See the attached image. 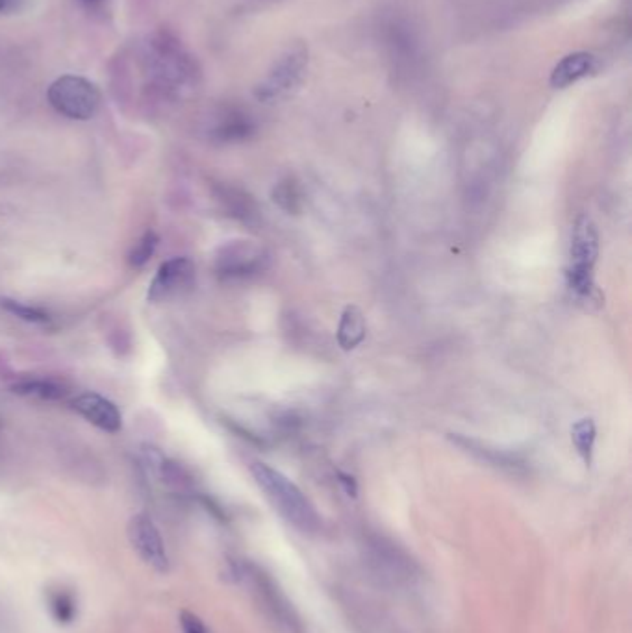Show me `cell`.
<instances>
[{"mask_svg": "<svg viewBox=\"0 0 632 633\" xmlns=\"http://www.w3.org/2000/svg\"><path fill=\"white\" fill-rule=\"evenodd\" d=\"M251 473L260 485V489L268 496L273 508L297 529L305 533H314L321 526V517L316 511L310 498L298 489L289 478L280 471L265 463H252Z\"/></svg>", "mask_w": 632, "mask_h": 633, "instance_id": "1", "label": "cell"}, {"mask_svg": "<svg viewBox=\"0 0 632 633\" xmlns=\"http://www.w3.org/2000/svg\"><path fill=\"white\" fill-rule=\"evenodd\" d=\"M599 256V231L588 215H581L573 228L570 249L568 285L579 298H590L593 293V265Z\"/></svg>", "mask_w": 632, "mask_h": 633, "instance_id": "2", "label": "cell"}, {"mask_svg": "<svg viewBox=\"0 0 632 633\" xmlns=\"http://www.w3.org/2000/svg\"><path fill=\"white\" fill-rule=\"evenodd\" d=\"M50 106L69 119L89 121L101 106L96 86L82 77H61L49 87Z\"/></svg>", "mask_w": 632, "mask_h": 633, "instance_id": "3", "label": "cell"}, {"mask_svg": "<svg viewBox=\"0 0 632 633\" xmlns=\"http://www.w3.org/2000/svg\"><path fill=\"white\" fill-rule=\"evenodd\" d=\"M308 67V50L305 47L289 49L268 73L258 87L256 96L261 103H277L291 96L298 86L303 84L305 73Z\"/></svg>", "mask_w": 632, "mask_h": 633, "instance_id": "4", "label": "cell"}, {"mask_svg": "<svg viewBox=\"0 0 632 633\" xmlns=\"http://www.w3.org/2000/svg\"><path fill=\"white\" fill-rule=\"evenodd\" d=\"M271 263L270 252L252 241H230L215 254V273L223 280H247L261 275Z\"/></svg>", "mask_w": 632, "mask_h": 633, "instance_id": "5", "label": "cell"}, {"mask_svg": "<svg viewBox=\"0 0 632 633\" xmlns=\"http://www.w3.org/2000/svg\"><path fill=\"white\" fill-rule=\"evenodd\" d=\"M128 539L130 545L138 552V556L149 566H152L156 573L169 571L168 550H165L160 529L156 528L151 517L143 513L132 517L128 522Z\"/></svg>", "mask_w": 632, "mask_h": 633, "instance_id": "6", "label": "cell"}, {"mask_svg": "<svg viewBox=\"0 0 632 633\" xmlns=\"http://www.w3.org/2000/svg\"><path fill=\"white\" fill-rule=\"evenodd\" d=\"M195 278V265L189 258H171L163 261L149 285V303H163L188 289Z\"/></svg>", "mask_w": 632, "mask_h": 633, "instance_id": "7", "label": "cell"}, {"mask_svg": "<svg viewBox=\"0 0 632 633\" xmlns=\"http://www.w3.org/2000/svg\"><path fill=\"white\" fill-rule=\"evenodd\" d=\"M71 408L95 428L117 433L123 428V415L110 398L98 393H82L71 400Z\"/></svg>", "mask_w": 632, "mask_h": 633, "instance_id": "8", "label": "cell"}, {"mask_svg": "<svg viewBox=\"0 0 632 633\" xmlns=\"http://www.w3.org/2000/svg\"><path fill=\"white\" fill-rule=\"evenodd\" d=\"M373 547H375L373 563L377 566V573L382 574V578L389 580L395 585L408 582L412 578L414 574L412 563L405 554L393 550L391 545H384V543H377Z\"/></svg>", "mask_w": 632, "mask_h": 633, "instance_id": "9", "label": "cell"}, {"mask_svg": "<svg viewBox=\"0 0 632 633\" xmlns=\"http://www.w3.org/2000/svg\"><path fill=\"white\" fill-rule=\"evenodd\" d=\"M595 71V58L588 52H575L565 56L551 73V86L556 89L570 87L581 78Z\"/></svg>", "mask_w": 632, "mask_h": 633, "instance_id": "10", "label": "cell"}, {"mask_svg": "<svg viewBox=\"0 0 632 633\" xmlns=\"http://www.w3.org/2000/svg\"><path fill=\"white\" fill-rule=\"evenodd\" d=\"M219 200L224 204V210L228 212L230 217H234L245 224H258L260 221V210L251 194H247L242 189L234 187H223L219 191Z\"/></svg>", "mask_w": 632, "mask_h": 633, "instance_id": "11", "label": "cell"}, {"mask_svg": "<svg viewBox=\"0 0 632 633\" xmlns=\"http://www.w3.org/2000/svg\"><path fill=\"white\" fill-rule=\"evenodd\" d=\"M365 339V317L356 306H347L340 326H338V343L343 350H354Z\"/></svg>", "mask_w": 632, "mask_h": 633, "instance_id": "12", "label": "cell"}, {"mask_svg": "<svg viewBox=\"0 0 632 633\" xmlns=\"http://www.w3.org/2000/svg\"><path fill=\"white\" fill-rule=\"evenodd\" d=\"M12 391L26 398L47 400V402H58V400H63L68 396V389H65L61 384L54 380H45V378L21 380L12 385Z\"/></svg>", "mask_w": 632, "mask_h": 633, "instance_id": "13", "label": "cell"}, {"mask_svg": "<svg viewBox=\"0 0 632 633\" xmlns=\"http://www.w3.org/2000/svg\"><path fill=\"white\" fill-rule=\"evenodd\" d=\"M47 606L58 624H71L78 613L77 598L73 591L65 589L61 585L50 587L47 591Z\"/></svg>", "mask_w": 632, "mask_h": 633, "instance_id": "14", "label": "cell"}, {"mask_svg": "<svg viewBox=\"0 0 632 633\" xmlns=\"http://www.w3.org/2000/svg\"><path fill=\"white\" fill-rule=\"evenodd\" d=\"M254 126L242 115H230L214 130V138L221 143H238L252 136Z\"/></svg>", "mask_w": 632, "mask_h": 633, "instance_id": "15", "label": "cell"}, {"mask_svg": "<svg viewBox=\"0 0 632 633\" xmlns=\"http://www.w3.org/2000/svg\"><path fill=\"white\" fill-rule=\"evenodd\" d=\"M273 203L286 213H298L303 208V194L293 178L279 182L273 189Z\"/></svg>", "mask_w": 632, "mask_h": 633, "instance_id": "16", "label": "cell"}, {"mask_svg": "<svg viewBox=\"0 0 632 633\" xmlns=\"http://www.w3.org/2000/svg\"><path fill=\"white\" fill-rule=\"evenodd\" d=\"M595 424L591 419H581L579 422H575L573 430H572V439L573 445L577 448V452L581 454V457L584 459L586 465L591 463V456H593V445H595Z\"/></svg>", "mask_w": 632, "mask_h": 633, "instance_id": "17", "label": "cell"}, {"mask_svg": "<svg viewBox=\"0 0 632 633\" xmlns=\"http://www.w3.org/2000/svg\"><path fill=\"white\" fill-rule=\"evenodd\" d=\"M0 306H3L8 313H12L14 317H17L24 322H30V324H49L52 321L45 310L19 303V300H14V298H3L0 300Z\"/></svg>", "mask_w": 632, "mask_h": 633, "instance_id": "18", "label": "cell"}, {"mask_svg": "<svg viewBox=\"0 0 632 633\" xmlns=\"http://www.w3.org/2000/svg\"><path fill=\"white\" fill-rule=\"evenodd\" d=\"M158 243H160V240H158V236L152 230L145 231L143 236L138 240V243L134 245V249H132L130 256H128L130 265L136 267V269H142V267H145L149 263V259L154 256V252L158 249Z\"/></svg>", "mask_w": 632, "mask_h": 633, "instance_id": "19", "label": "cell"}, {"mask_svg": "<svg viewBox=\"0 0 632 633\" xmlns=\"http://www.w3.org/2000/svg\"><path fill=\"white\" fill-rule=\"evenodd\" d=\"M180 628H182V633H212L201 619L189 611L180 613Z\"/></svg>", "mask_w": 632, "mask_h": 633, "instance_id": "20", "label": "cell"}, {"mask_svg": "<svg viewBox=\"0 0 632 633\" xmlns=\"http://www.w3.org/2000/svg\"><path fill=\"white\" fill-rule=\"evenodd\" d=\"M8 3H10V0H0V12H5V10H6Z\"/></svg>", "mask_w": 632, "mask_h": 633, "instance_id": "21", "label": "cell"}, {"mask_svg": "<svg viewBox=\"0 0 632 633\" xmlns=\"http://www.w3.org/2000/svg\"><path fill=\"white\" fill-rule=\"evenodd\" d=\"M84 3H89V5H95V3H101V0H84Z\"/></svg>", "mask_w": 632, "mask_h": 633, "instance_id": "22", "label": "cell"}]
</instances>
